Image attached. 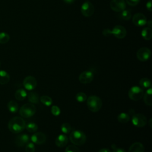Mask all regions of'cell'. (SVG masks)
I'll return each mask as SVG.
<instances>
[{"mask_svg":"<svg viewBox=\"0 0 152 152\" xmlns=\"http://www.w3.org/2000/svg\"><path fill=\"white\" fill-rule=\"evenodd\" d=\"M149 124H150V127H151V119H150V120H149Z\"/></svg>","mask_w":152,"mask_h":152,"instance_id":"42","label":"cell"},{"mask_svg":"<svg viewBox=\"0 0 152 152\" xmlns=\"http://www.w3.org/2000/svg\"><path fill=\"white\" fill-rule=\"evenodd\" d=\"M151 4H152L151 0H149V1L146 3V8H147L149 11H151Z\"/></svg>","mask_w":152,"mask_h":152,"instance_id":"37","label":"cell"},{"mask_svg":"<svg viewBox=\"0 0 152 152\" xmlns=\"http://www.w3.org/2000/svg\"><path fill=\"white\" fill-rule=\"evenodd\" d=\"M146 24H147V26H148V27L149 28H151L152 27V21L151 20H148L147 21Z\"/></svg>","mask_w":152,"mask_h":152,"instance_id":"41","label":"cell"},{"mask_svg":"<svg viewBox=\"0 0 152 152\" xmlns=\"http://www.w3.org/2000/svg\"><path fill=\"white\" fill-rule=\"evenodd\" d=\"M23 86L28 90L34 89L37 86V80L33 76H27L23 80Z\"/></svg>","mask_w":152,"mask_h":152,"instance_id":"11","label":"cell"},{"mask_svg":"<svg viewBox=\"0 0 152 152\" xmlns=\"http://www.w3.org/2000/svg\"><path fill=\"white\" fill-rule=\"evenodd\" d=\"M36 112V109L34 105L32 103H26L23 105L20 109V115L23 118H30L33 116Z\"/></svg>","mask_w":152,"mask_h":152,"instance_id":"4","label":"cell"},{"mask_svg":"<svg viewBox=\"0 0 152 152\" xmlns=\"http://www.w3.org/2000/svg\"><path fill=\"white\" fill-rule=\"evenodd\" d=\"M117 119H118L119 122H121V123H127L129 121V119H130V116H129V115L128 113H125V112H122V113H119L118 115Z\"/></svg>","mask_w":152,"mask_h":152,"instance_id":"24","label":"cell"},{"mask_svg":"<svg viewBox=\"0 0 152 152\" xmlns=\"http://www.w3.org/2000/svg\"><path fill=\"white\" fill-rule=\"evenodd\" d=\"M10 80V77L7 72L0 70V84H6Z\"/></svg>","mask_w":152,"mask_h":152,"instance_id":"21","label":"cell"},{"mask_svg":"<svg viewBox=\"0 0 152 152\" xmlns=\"http://www.w3.org/2000/svg\"><path fill=\"white\" fill-rule=\"evenodd\" d=\"M26 152H34L35 146L33 142H28L26 144L25 148Z\"/></svg>","mask_w":152,"mask_h":152,"instance_id":"34","label":"cell"},{"mask_svg":"<svg viewBox=\"0 0 152 152\" xmlns=\"http://www.w3.org/2000/svg\"><path fill=\"white\" fill-rule=\"evenodd\" d=\"M64 1L65 3L66 4H72L75 0H63Z\"/></svg>","mask_w":152,"mask_h":152,"instance_id":"40","label":"cell"},{"mask_svg":"<svg viewBox=\"0 0 152 152\" xmlns=\"http://www.w3.org/2000/svg\"><path fill=\"white\" fill-rule=\"evenodd\" d=\"M98 152H110V151L108 148H101Z\"/></svg>","mask_w":152,"mask_h":152,"instance_id":"39","label":"cell"},{"mask_svg":"<svg viewBox=\"0 0 152 152\" xmlns=\"http://www.w3.org/2000/svg\"><path fill=\"white\" fill-rule=\"evenodd\" d=\"M121 17L125 20H129L131 18V13L129 10H124L121 12Z\"/></svg>","mask_w":152,"mask_h":152,"instance_id":"31","label":"cell"},{"mask_svg":"<svg viewBox=\"0 0 152 152\" xmlns=\"http://www.w3.org/2000/svg\"><path fill=\"white\" fill-rule=\"evenodd\" d=\"M141 36L144 39L149 40L152 37V30L149 27H145L141 30Z\"/></svg>","mask_w":152,"mask_h":152,"instance_id":"22","label":"cell"},{"mask_svg":"<svg viewBox=\"0 0 152 152\" xmlns=\"http://www.w3.org/2000/svg\"><path fill=\"white\" fill-rule=\"evenodd\" d=\"M128 94L131 100L138 101L143 97L144 91L141 87L134 86L129 88Z\"/></svg>","mask_w":152,"mask_h":152,"instance_id":"5","label":"cell"},{"mask_svg":"<svg viewBox=\"0 0 152 152\" xmlns=\"http://www.w3.org/2000/svg\"><path fill=\"white\" fill-rule=\"evenodd\" d=\"M81 12L82 14L86 17H91L94 12V7L88 1H86L81 7Z\"/></svg>","mask_w":152,"mask_h":152,"instance_id":"7","label":"cell"},{"mask_svg":"<svg viewBox=\"0 0 152 152\" xmlns=\"http://www.w3.org/2000/svg\"><path fill=\"white\" fill-rule=\"evenodd\" d=\"M27 96V92L23 88H19L15 93V97L17 100L19 101H22L24 100Z\"/></svg>","mask_w":152,"mask_h":152,"instance_id":"20","label":"cell"},{"mask_svg":"<svg viewBox=\"0 0 152 152\" xmlns=\"http://www.w3.org/2000/svg\"><path fill=\"white\" fill-rule=\"evenodd\" d=\"M111 9L115 12H122L126 8V3L124 0H112L110 2Z\"/></svg>","mask_w":152,"mask_h":152,"instance_id":"10","label":"cell"},{"mask_svg":"<svg viewBox=\"0 0 152 152\" xmlns=\"http://www.w3.org/2000/svg\"><path fill=\"white\" fill-rule=\"evenodd\" d=\"M144 102L148 106H152V88H148L143 95Z\"/></svg>","mask_w":152,"mask_h":152,"instance_id":"18","label":"cell"},{"mask_svg":"<svg viewBox=\"0 0 152 152\" xmlns=\"http://www.w3.org/2000/svg\"><path fill=\"white\" fill-rule=\"evenodd\" d=\"M132 124L136 127L141 128L145 126L147 123L146 117L141 113H136L132 116Z\"/></svg>","mask_w":152,"mask_h":152,"instance_id":"6","label":"cell"},{"mask_svg":"<svg viewBox=\"0 0 152 152\" xmlns=\"http://www.w3.org/2000/svg\"><path fill=\"white\" fill-rule=\"evenodd\" d=\"M0 65H1V62H0Z\"/></svg>","mask_w":152,"mask_h":152,"instance_id":"43","label":"cell"},{"mask_svg":"<svg viewBox=\"0 0 152 152\" xmlns=\"http://www.w3.org/2000/svg\"><path fill=\"white\" fill-rule=\"evenodd\" d=\"M113 152H126V151L121 148H113Z\"/></svg>","mask_w":152,"mask_h":152,"instance_id":"38","label":"cell"},{"mask_svg":"<svg viewBox=\"0 0 152 152\" xmlns=\"http://www.w3.org/2000/svg\"><path fill=\"white\" fill-rule=\"evenodd\" d=\"M7 108L11 113H16L18 109V104L14 100H10L7 104Z\"/></svg>","mask_w":152,"mask_h":152,"instance_id":"23","label":"cell"},{"mask_svg":"<svg viewBox=\"0 0 152 152\" xmlns=\"http://www.w3.org/2000/svg\"><path fill=\"white\" fill-rule=\"evenodd\" d=\"M10 37L9 34L5 32L0 33V43L5 44L10 40Z\"/></svg>","mask_w":152,"mask_h":152,"instance_id":"29","label":"cell"},{"mask_svg":"<svg viewBox=\"0 0 152 152\" xmlns=\"http://www.w3.org/2000/svg\"><path fill=\"white\" fill-rule=\"evenodd\" d=\"M87 95L86 94V93L83 92H79L75 96L76 100L80 103L84 102L87 100Z\"/></svg>","mask_w":152,"mask_h":152,"instance_id":"28","label":"cell"},{"mask_svg":"<svg viewBox=\"0 0 152 152\" xmlns=\"http://www.w3.org/2000/svg\"><path fill=\"white\" fill-rule=\"evenodd\" d=\"M29 137L26 134H22L17 135L15 140V143L18 147H23L28 143Z\"/></svg>","mask_w":152,"mask_h":152,"instance_id":"15","label":"cell"},{"mask_svg":"<svg viewBox=\"0 0 152 152\" xmlns=\"http://www.w3.org/2000/svg\"><path fill=\"white\" fill-rule=\"evenodd\" d=\"M86 134L80 130L72 131L69 135L70 141L76 146L83 145L86 142Z\"/></svg>","mask_w":152,"mask_h":152,"instance_id":"2","label":"cell"},{"mask_svg":"<svg viewBox=\"0 0 152 152\" xmlns=\"http://www.w3.org/2000/svg\"><path fill=\"white\" fill-rule=\"evenodd\" d=\"M140 0H126V3L131 6H135L137 5Z\"/></svg>","mask_w":152,"mask_h":152,"instance_id":"35","label":"cell"},{"mask_svg":"<svg viewBox=\"0 0 152 152\" xmlns=\"http://www.w3.org/2000/svg\"><path fill=\"white\" fill-rule=\"evenodd\" d=\"M102 33H103V35L106 36V37H108V36H110L112 34L111 30L110 29H109V28H106V29L103 30Z\"/></svg>","mask_w":152,"mask_h":152,"instance_id":"36","label":"cell"},{"mask_svg":"<svg viewBox=\"0 0 152 152\" xmlns=\"http://www.w3.org/2000/svg\"><path fill=\"white\" fill-rule=\"evenodd\" d=\"M94 78V74L91 71H85L82 72L79 77L78 80L80 82L83 84H87L90 83Z\"/></svg>","mask_w":152,"mask_h":152,"instance_id":"9","label":"cell"},{"mask_svg":"<svg viewBox=\"0 0 152 152\" xmlns=\"http://www.w3.org/2000/svg\"><path fill=\"white\" fill-rule=\"evenodd\" d=\"M25 121L19 116L14 117L11 119L8 124L9 130L14 134H18L21 132L26 128Z\"/></svg>","mask_w":152,"mask_h":152,"instance_id":"1","label":"cell"},{"mask_svg":"<svg viewBox=\"0 0 152 152\" xmlns=\"http://www.w3.org/2000/svg\"><path fill=\"white\" fill-rule=\"evenodd\" d=\"M139 84L141 88H148L151 86V81L147 78H142L140 80Z\"/></svg>","mask_w":152,"mask_h":152,"instance_id":"25","label":"cell"},{"mask_svg":"<svg viewBox=\"0 0 152 152\" xmlns=\"http://www.w3.org/2000/svg\"><path fill=\"white\" fill-rule=\"evenodd\" d=\"M40 102L46 106H50L52 105L53 101L51 97L48 96H42L40 97Z\"/></svg>","mask_w":152,"mask_h":152,"instance_id":"26","label":"cell"},{"mask_svg":"<svg viewBox=\"0 0 152 152\" xmlns=\"http://www.w3.org/2000/svg\"><path fill=\"white\" fill-rule=\"evenodd\" d=\"M87 106L91 112H97L102 106V101L97 96H90L87 99Z\"/></svg>","mask_w":152,"mask_h":152,"instance_id":"3","label":"cell"},{"mask_svg":"<svg viewBox=\"0 0 152 152\" xmlns=\"http://www.w3.org/2000/svg\"><path fill=\"white\" fill-rule=\"evenodd\" d=\"M144 147L142 144L140 142L133 143L129 147L128 152H144Z\"/></svg>","mask_w":152,"mask_h":152,"instance_id":"17","label":"cell"},{"mask_svg":"<svg viewBox=\"0 0 152 152\" xmlns=\"http://www.w3.org/2000/svg\"><path fill=\"white\" fill-rule=\"evenodd\" d=\"M68 142V138L65 134H59L55 140V144L58 147H64Z\"/></svg>","mask_w":152,"mask_h":152,"instance_id":"16","label":"cell"},{"mask_svg":"<svg viewBox=\"0 0 152 152\" xmlns=\"http://www.w3.org/2000/svg\"><path fill=\"white\" fill-rule=\"evenodd\" d=\"M147 21L145 16L142 13H136L133 15L132 23L136 26H143L146 24Z\"/></svg>","mask_w":152,"mask_h":152,"instance_id":"13","label":"cell"},{"mask_svg":"<svg viewBox=\"0 0 152 152\" xmlns=\"http://www.w3.org/2000/svg\"><path fill=\"white\" fill-rule=\"evenodd\" d=\"M72 128L71 125L66 122L63 123L61 126V130L64 134H68L71 131Z\"/></svg>","mask_w":152,"mask_h":152,"instance_id":"30","label":"cell"},{"mask_svg":"<svg viewBox=\"0 0 152 152\" xmlns=\"http://www.w3.org/2000/svg\"><path fill=\"white\" fill-rule=\"evenodd\" d=\"M65 152H80V150L75 145H69L66 147Z\"/></svg>","mask_w":152,"mask_h":152,"instance_id":"33","label":"cell"},{"mask_svg":"<svg viewBox=\"0 0 152 152\" xmlns=\"http://www.w3.org/2000/svg\"><path fill=\"white\" fill-rule=\"evenodd\" d=\"M51 113L55 116H58L61 113V109L60 108L56 105H53L51 107Z\"/></svg>","mask_w":152,"mask_h":152,"instance_id":"32","label":"cell"},{"mask_svg":"<svg viewBox=\"0 0 152 152\" xmlns=\"http://www.w3.org/2000/svg\"><path fill=\"white\" fill-rule=\"evenodd\" d=\"M151 50L150 49L146 47L141 48L137 52V59L141 62H145L148 61L151 56Z\"/></svg>","mask_w":152,"mask_h":152,"instance_id":"8","label":"cell"},{"mask_svg":"<svg viewBox=\"0 0 152 152\" xmlns=\"http://www.w3.org/2000/svg\"><path fill=\"white\" fill-rule=\"evenodd\" d=\"M31 140L33 143L40 145L45 142L46 140V136L42 132H37L31 135Z\"/></svg>","mask_w":152,"mask_h":152,"instance_id":"14","label":"cell"},{"mask_svg":"<svg viewBox=\"0 0 152 152\" xmlns=\"http://www.w3.org/2000/svg\"><path fill=\"white\" fill-rule=\"evenodd\" d=\"M26 128L29 132H35L38 129V126L34 122H29L26 125Z\"/></svg>","mask_w":152,"mask_h":152,"instance_id":"27","label":"cell"},{"mask_svg":"<svg viewBox=\"0 0 152 152\" xmlns=\"http://www.w3.org/2000/svg\"><path fill=\"white\" fill-rule=\"evenodd\" d=\"M28 101L32 104H37L40 100V97L36 92H30L27 95Z\"/></svg>","mask_w":152,"mask_h":152,"instance_id":"19","label":"cell"},{"mask_svg":"<svg viewBox=\"0 0 152 152\" xmlns=\"http://www.w3.org/2000/svg\"><path fill=\"white\" fill-rule=\"evenodd\" d=\"M112 34L118 39H124L126 35V30L125 28L122 26L117 25L115 26L112 30H111Z\"/></svg>","mask_w":152,"mask_h":152,"instance_id":"12","label":"cell"}]
</instances>
